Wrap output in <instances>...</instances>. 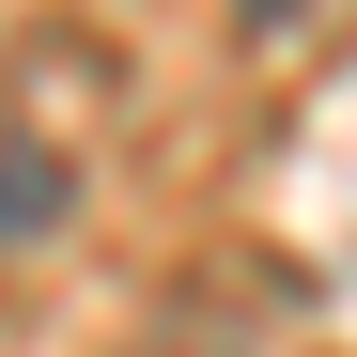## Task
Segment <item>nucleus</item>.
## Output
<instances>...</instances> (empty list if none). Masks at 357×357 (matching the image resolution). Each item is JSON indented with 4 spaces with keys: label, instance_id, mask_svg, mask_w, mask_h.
Masks as SVG:
<instances>
[{
    "label": "nucleus",
    "instance_id": "f03ea898",
    "mask_svg": "<svg viewBox=\"0 0 357 357\" xmlns=\"http://www.w3.org/2000/svg\"><path fill=\"white\" fill-rule=\"evenodd\" d=\"M326 16V0H233V31H249V47H280V31H311Z\"/></svg>",
    "mask_w": 357,
    "mask_h": 357
},
{
    "label": "nucleus",
    "instance_id": "f257e3e1",
    "mask_svg": "<svg viewBox=\"0 0 357 357\" xmlns=\"http://www.w3.org/2000/svg\"><path fill=\"white\" fill-rule=\"evenodd\" d=\"M47 218H63V155H31V140H16V155H0V249H31Z\"/></svg>",
    "mask_w": 357,
    "mask_h": 357
}]
</instances>
